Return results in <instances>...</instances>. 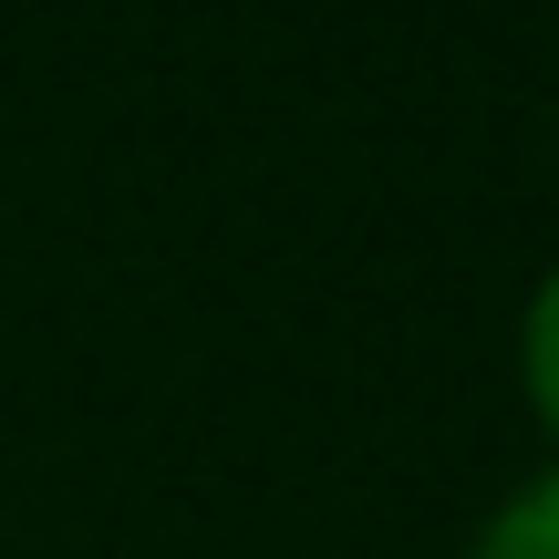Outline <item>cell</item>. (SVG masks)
<instances>
[{"instance_id": "6da1fadb", "label": "cell", "mask_w": 559, "mask_h": 559, "mask_svg": "<svg viewBox=\"0 0 559 559\" xmlns=\"http://www.w3.org/2000/svg\"><path fill=\"white\" fill-rule=\"evenodd\" d=\"M477 559H559V477H539V487H519V498L487 519V539H477Z\"/></svg>"}, {"instance_id": "7a4b0ae2", "label": "cell", "mask_w": 559, "mask_h": 559, "mask_svg": "<svg viewBox=\"0 0 559 559\" xmlns=\"http://www.w3.org/2000/svg\"><path fill=\"white\" fill-rule=\"evenodd\" d=\"M519 353H528V404L559 425V270L539 280V300H528V332H519Z\"/></svg>"}]
</instances>
